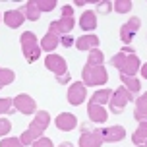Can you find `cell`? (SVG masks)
Here are the masks:
<instances>
[{
  "label": "cell",
  "mask_w": 147,
  "mask_h": 147,
  "mask_svg": "<svg viewBox=\"0 0 147 147\" xmlns=\"http://www.w3.org/2000/svg\"><path fill=\"white\" fill-rule=\"evenodd\" d=\"M49 112H37V116H35V122L23 132V138H22V141L23 143H33V140L35 138H39V134H43V130L49 126Z\"/></svg>",
  "instance_id": "6da1fadb"
},
{
  "label": "cell",
  "mask_w": 147,
  "mask_h": 147,
  "mask_svg": "<svg viewBox=\"0 0 147 147\" xmlns=\"http://www.w3.org/2000/svg\"><path fill=\"white\" fill-rule=\"evenodd\" d=\"M114 66L120 68V74H124V76H134L136 74V70H138V66H140V60H138V56L136 54H132V56H126V52H120V54H116L114 58L110 60Z\"/></svg>",
  "instance_id": "7a4b0ae2"
},
{
  "label": "cell",
  "mask_w": 147,
  "mask_h": 147,
  "mask_svg": "<svg viewBox=\"0 0 147 147\" xmlns=\"http://www.w3.org/2000/svg\"><path fill=\"white\" fill-rule=\"evenodd\" d=\"M22 45H23V54H25V60L27 62H35L37 58H39V52H41V49L37 47V39L33 33H23L22 35Z\"/></svg>",
  "instance_id": "3957f363"
},
{
  "label": "cell",
  "mask_w": 147,
  "mask_h": 147,
  "mask_svg": "<svg viewBox=\"0 0 147 147\" xmlns=\"http://www.w3.org/2000/svg\"><path fill=\"white\" fill-rule=\"evenodd\" d=\"M83 80H85V83H89V85H101V83H105V81L109 80V76H107V70L105 68H93V66H85L83 68Z\"/></svg>",
  "instance_id": "277c9868"
},
{
  "label": "cell",
  "mask_w": 147,
  "mask_h": 147,
  "mask_svg": "<svg viewBox=\"0 0 147 147\" xmlns=\"http://www.w3.org/2000/svg\"><path fill=\"white\" fill-rule=\"evenodd\" d=\"M128 101H132V93H128L124 87H120L116 93L112 95V101H110V109H112V112H116V114L122 112Z\"/></svg>",
  "instance_id": "5b68a950"
},
{
  "label": "cell",
  "mask_w": 147,
  "mask_h": 147,
  "mask_svg": "<svg viewBox=\"0 0 147 147\" xmlns=\"http://www.w3.org/2000/svg\"><path fill=\"white\" fill-rule=\"evenodd\" d=\"M140 23H141L140 18H132V20L122 27L120 35H122V41H124V43H130V41H132L134 33H138V29H140Z\"/></svg>",
  "instance_id": "8992f818"
},
{
  "label": "cell",
  "mask_w": 147,
  "mask_h": 147,
  "mask_svg": "<svg viewBox=\"0 0 147 147\" xmlns=\"http://www.w3.org/2000/svg\"><path fill=\"white\" fill-rule=\"evenodd\" d=\"M83 97H85L83 83H74L72 87L68 89V101H70V105H80L83 101Z\"/></svg>",
  "instance_id": "52a82bcc"
},
{
  "label": "cell",
  "mask_w": 147,
  "mask_h": 147,
  "mask_svg": "<svg viewBox=\"0 0 147 147\" xmlns=\"http://www.w3.org/2000/svg\"><path fill=\"white\" fill-rule=\"evenodd\" d=\"M101 141H103V136H101V132L97 130V132H91V134H83L80 140V145L81 147H99L101 145Z\"/></svg>",
  "instance_id": "ba28073f"
},
{
  "label": "cell",
  "mask_w": 147,
  "mask_h": 147,
  "mask_svg": "<svg viewBox=\"0 0 147 147\" xmlns=\"http://www.w3.org/2000/svg\"><path fill=\"white\" fill-rule=\"evenodd\" d=\"M16 109L22 110V112H25V114H29V112H35V101L31 99V97L27 95H20L16 97Z\"/></svg>",
  "instance_id": "9c48e42d"
},
{
  "label": "cell",
  "mask_w": 147,
  "mask_h": 147,
  "mask_svg": "<svg viewBox=\"0 0 147 147\" xmlns=\"http://www.w3.org/2000/svg\"><path fill=\"white\" fill-rule=\"evenodd\" d=\"M101 136H103L105 141H118V140H124L126 132H124V128H120V126H112L109 130H103Z\"/></svg>",
  "instance_id": "30bf717a"
},
{
  "label": "cell",
  "mask_w": 147,
  "mask_h": 147,
  "mask_svg": "<svg viewBox=\"0 0 147 147\" xmlns=\"http://www.w3.org/2000/svg\"><path fill=\"white\" fill-rule=\"evenodd\" d=\"M47 66L51 68V70L56 74V76H58V74H64V76H66V62L60 58V56H54V54H51V56L47 58Z\"/></svg>",
  "instance_id": "8fae6325"
},
{
  "label": "cell",
  "mask_w": 147,
  "mask_h": 147,
  "mask_svg": "<svg viewBox=\"0 0 147 147\" xmlns=\"http://www.w3.org/2000/svg\"><path fill=\"white\" fill-rule=\"evenodd\" d=\"M4 22H6L8 27L16 29V27H20V25H22L23 14H22V12H18V10H10V12H6V14H4Z\"/></svg>",
  "instance_id": "7c38bea8"
},
{
  "label": "cell",
  "mask_w": 147,
  "mask_h": 147,
  "mask_svg": "<svg viewBox=\"0 0 147 147\" xmlns=\"http://www.w3.org/2000/svg\"><path fill=\"white\" fill-rule=\"evenodd\" d=\"M76 124H78V120H76V116L70 114V112H64V114H60V116L56 118V126H58L60 130H74Z\"/></svg>",
  "instance_id": "4fadbf2b"
},
{
  "label": "cell",
  "mask_w": 147,
  "mask_h": 147,
  "mask_svg": "<svg viewBox=\"0 0 147 147\" xmlns=\"http://www.w3.org/2000/svg\"><path fill=\"white\" fill-rule=\"evenodd\" d=\"M74 27V18H62L60 22H52L51 23V31H58V33H68Z\"/></svg>",
  "instance_id": "5bb4252c"
},
{
  "label": "cell",
  "mask_w": 147,
  "mask_h": 147,
  "mask_svg": "<svg viewBox=\"0 0 147 147\" xmlns=\"http://www.w3.org/2000/svg\"><path fill=\"white\" fill-rule=\"evenodd\" d=\"M89 118L93 122H105L107 120V110L101 107V105H89Z\"/></svg>",
  "instance_id": "9a60e30c"
},
{
  "label": "cell",
  "mask_w": 147,
  "mask_h": 147,
  "mask_svg": "<svg viewBox=\"0 0 147 147\" xmlns=\"http://www.w3.org/2000/svg\"><path fill=\"white\" fill-rule=\"evenodd\" d=\"M80 25H81V29H85V31L95 29V27H97L95 14H93V12H85V14L81 16V20H80Z\"/></svg>",
  "instance_id": "2e32d148"
},
{
  "label": "cell",
  "mask_w": 147,
  "mask_h": 147,
  "mask_svg": "<svg viewBox=\"0 0 147 147\" xmlns=\"http://www.w3.org/2000/svg\"><path fill=\"white\" fill-rule=\"evenodd\" d=\"M99 45V39H97L95 35H85L81 37V39H78V43H76V47L80 49V51H85V49H89V47H97Z\"/></svg>",
  "instance_id": "e0dca14e"
},
{
  "label": "cell",
  "mask_w": 147,
  "mask_h": 147,
  "mask_svg": "<svg viewBox=\"0 0 147 147\" xmlns=\"http://www.w3.org/2000/svg\"><path fill=\"white\" fill-rule=\"evenodd\" d=\"M120 80H122V83L126 85V89H130V91H134V93H138L140 91V81L136 80V78H130V76H124V74H120Z\"/></svg>",
  "instance_id": "ac0fdd59"
},
{
  "label": "cell",
  "mask_w": 147,
  "mask_h": 147,
  "mask_svg": "<svg viewBox=\"0 0 147 147\" xmlns=\"http://www.w3.org/2000/svg\"><path fill=\"white\" fill-rule=\"evenodd\" d=\"M134 116L138 118V120L147 118V97H141L140 101H138V109H136V114Z\"/></svg>",
  "instance_id": "d6986e66"
},
{
  "label": "cell",
  "mask_w": 147,
  "mask_h": 147,
  "mask_svg": "<svg viewBox=\"0 0 147 147\" xmlns=\"http://www.w3.org/2000/svg\"><path fill=\"white\" fill-rule=\"evenodd\" d=\"M110 97V91L109 89H101V91H97L95 95H93V99H91V105H103L107 99Z\"/></svg>",
  "instance_id": "ffe728a7"
},
{
  "label": "cell",
  "mask_w": 147,
  "mask_h": 147,
  "mask_svg": "<svg viewBox=\"0 0 147 147\" xmlns=\"http://www.w3.org/2000/svg\"><path fill=\"white\" fill-rule=\"evenodd\" d=\"M147 138V122H141V126H140V130L134 134V143H141V141Z\"/></svg>",
  "instance_id": "44dd1931"
},
{
  "label": "cell",
  "mask_w": 147,
  "mask_h": 147,
  "mask_svg": "<svg viewBox=\"0 0 147 147\" xmlns=\"http://www.w3.org/2000/svg\"><path fill=\"white\" fill-rule=\"evenodd\" d=\"M56 45H58V39H56V35H54V33H49V35H47V39L43 41V49H47V51H52Z\"/></svg>",
  "instance_id": "7402d4cb"
},
{
  "label": "cell",
  "mask_w": 147,
  "mask_h": 147,
  "mask_svg": "<svg viewBox=\"0 0 147 147\" xmlns=\"http://www.w3.org/2000/svg\"><path fill=\"white\" fill-rule=\"evenodd\" d=\"M23 10H25V14H27V18H29V20H37V18H39V10H37V4H35V2H29V4L23 8Z\"/></svg>",
  "instance_id": "603a6c76"
},
{
  "label": "cell",
  "mask_w": 147,
  "mask_h": 147,
  "mask_svg": "<svg viewBox=\"0 0 147 147\" xmlns=\"http://www.w3.org/2000/svg\"><path fill=\"white\" fill-rule=\"evenodd\" d=\"M14 80V72L12 70H0V85H6Z\"/></svg>",
  "instance_id": "cb8c5ba5"
},
{
  "label": "cell",
  "mask_w": 147,
  "mask_h": 147,
  "mask_svg": "<svg viewBox=\"0 0 147 147\" xmlns=\"http://www.w3.org/2000/svg\"><path fill=\"white\" fill-rule=\"evenodd\" d=\"M101 62H103V54H101L99 51H93L91 54H89V62L87 64L93 66V64H101Z\"/></svg>",
  "instance_id": "d4e9b609"
},
{
  "label": "cell",
  "mask_w": 147,
  "mask_h": 147,
  "mask_svg": "<svg viewBox=\"0 0 147 147\" xmlns=\"http://www.w3.org/2000/svg\"><path fill=\"white\" fill-rule=\"evenodd\" d=\"M0 147H23V141H20V140H2Z\"/></svg>",
  "instance_id": "484cf974"
},
{
  "label": "cell",
  "mask_w": 147,
  "mask_h": 147,
  "mask_svg": "<svg viewBox=\"0 0 147 147\" xmlns=\"http://www.w3.org/2000/svg\"><path fill=\"white\" fill-rule=\"evenodd\" d=\"M10 128H12L10 120H8V118H0V136L8 134V132H10Z\"/></svg>",
  "instance_id": "4316f807"
},
{
  "label": "cell",
  "mask_w": 147,
  "mask_h": 147,
  "mask_svg": "<svg viewBox=\"0 0 147 147\" xmlns=\"http://www.w3.org/2000/svg\"><path fill=\"white\" fill-rule=\"evenodd\" d=\"M130 8H132L130 2H116V12L118 14H124V12H128Z\"/></svg>",
  "instance_id": "83f0119b"
},
{
  "label": "cell",
  "mask_w": 147,
  "mask_h": 147,
  "mask_svg": "<svg viewBox=\"0 0 147 147\" xmlns=\"http://www.w3.org/2000/svg\"><path fill=\"white\" fill-rule=\"evenodd\" d=\"M33 147H52V143H51V140L41 138V140H37L35 143H33Z\"/></svg>",
  "instance_id": "f1b7e54d"
},
{
  "label": "cell",
  "mask_w": 147,
  "mask_h": 147,
  "mask_svg": "<svg viewBox=\"0 0 147 147\" xmlns=\"http://www.w3.org/2000/svg\"><path fill=\"white\" fill-rule=\"evenodd\" d=\"M37 8H41V10H45V12H51L52 8H54V2H39Z\"/></svg>",
  "instance_id": "f546056e"
},
{
  "label": "cell",
  "mask_w": 147,
  "mask_h": 147,
  "mask_svg": "<svg viewBox=\"0 0 147 147\" xmlns=\"http://www.w3.org/2000/svg\"><path fill=\"white\" fill-rule=\"evenodd\" d=\"M10 99H0V112H6V110H10Z\"/></svg>",
  "instance_id": "4dcf8cb0"
},
{
  "label": "cell",
  "mask_w": 147,
  "mask_h": 147,
  "mask_svg": "<svg viewBox=\"0 0 147 147\" xmlns=\"http://www.w3.org/2000/svg\"><path fill=\"white\" fill-rule=\"evenodd\" d=\"M109 8H110V2H105V4H99V12H101V14H107V12H109Z\"/></svg>",
  "instance_id": "1f68e13d"
},
{
  "label": "cell",
  "mask_w": 147,
  "mask_h": 147,
  "mask_svg": "<svg viewBox=\"0 0 147 147\" xmlns=\"http://www.w3.org/2000/svg\"><path fill=\"white\" fill-rule=\"evenodd\" d=\"M62 45H64V47H72V39H70V37H64V39H62Z\"/></svg>",
  "instance_id": "d6a6232c"
},
{
  "label": "cell",
  "mask_w": 147,
  "mask_h": 147,
  "mask_svg": "<svg viewBox=\"0 0 147 147\" xmlns=\"http://www.w3.org/2000/svg\"><path fill=\"white\" fill-rule=\"evenodd\" d=\"M141 74H143V78L147 80V64H143V68H141Z\"/></svg>",
  "instance_id": "836d02e7"
},
{
  "label": "cell",
  "mask_w": 147,
  "mask_h": 147,
  "mask_svg": "<svg viewBox=\"0 0 147 147\" xmlns=\"http://www.w3.org/2000/svg\"><path fill=\"white\" fill-rule=\"evenodd\" d=\"M60 147H72V143H62Z\"/></svg>",
  "instance_id": "e575fe53"
},
{
  "label": "cell",
  "mask_w": 147,
  "mask_h": 147,
  "mask_svg": "<svg viewBox=\"0 0 147 147\" xmlns=\"http://www.w3.org/2000/svg\"><path fill=\"white\" fill-rule=\"evenodd\" d=\"M145 147H147V145H145Z\"/></svg>",
  "instance_id": "d590c367"
}]
</instances>
